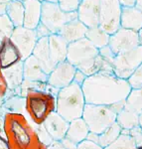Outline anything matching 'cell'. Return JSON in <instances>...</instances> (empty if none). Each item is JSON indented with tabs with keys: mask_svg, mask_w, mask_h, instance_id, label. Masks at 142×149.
Here are the masks:
<instances>
[{
	"mask_svg": "<svg viewBox=\"0 0 142 149\" xmlns=\"http://www.w3.org/2000/svg\"><path fill=\"white\" fill-rule=\"evenodd\" d=\"M109 37L110 35L103 31L100 26L88 28V31L86 33V38L97 49L107 46L109 42Z\"/></svg>",
	"mask_w": 142,
	"mask_h": 149,
	"instance_id": "cell-27",
	"label": "cell"
},
{
	"mask_svg": "<svg viewBox=\"0 0 142 149\" xmlns=\"http://www.w3.org/2000/svg\"><path fill=\"white\" fill-rule=\"evenodd\" d=\"M10 39L15 44L20 52L22 59L25 60L26 58L32 55L38 38L36 35L35 29L26 28L24 26L15 27L11 34Z\"/></svg>",
	"mask_w": 142,
	"mask_h": 149,
	"instance_id": "cell-10",
	"label": "cell"
},
{
	"mask_svg": "<svg viewBox=\"0 0 142 149\" xmlns=\"http://www.w3.org/2000/svg\"><path fill=\"white\" fill-rule=\"evenodd\" d=\"M141 63L142 46L139 45L127 52L115 55L111 62V67L115 76L127 80Z\"/></svg>",
	"mask_w": 142,
	"mask_h": 149,
	"instance_id": "cell-7",
	"label": "cell"
},
{
	"mask_svg": "<svg viewBox=\"0 0 142 149\" xmlns=\"http://www.w3.org/2000/svg\"><path fill=\"white\" fill-rule=\"evenodd\" d=\"M121 9L118 0H100L98 26L107 34H113L120 28Z\"/></svg>",
	"mask_w": 142,
	"mask_h": 149,
	"instance_id": "cell-8",
	"label": "cell"
},
{
	"mask_svg": "<svg viewBox=\"0 0 142 149\" xmlns=\"http://www.w3.org/2000/svg\"><path fill=\"white\" fill-rule=\"evenodd\" d=\"M25 111L35 125H40L56 111V95L47 91H29L25 95Z\"/></svg>",
	"mask_w": 142,
	"mask_h": 149,
	"instance_id": "cell-4",
	"label": "cell"
},
{
	"mask_svg": "<svg viewBox=\"0 0 142 149\" xmlns=\"http://www.w3.org/2000/svg\"><path fill=\"white\" fill-rule=\"evenodd\" d=\"M77 149H103L100 144L86 138L77 144Z\"/></svg>",
	"mask_w": 142,
	"mask_h": 149,
	"instance_id": "cell-35",
	"label": "cell"
},
{
	"mask_svg": "<svg viewBox=\"0 0 142 149\" xmlns=\"http://www.w3.org/2000/svg\"><path fill=\"white\" fill-rule=\"evenodd\" d=\"M86 77H88V76H86V74H84L81 71L77 69L76 73H74V81H74V83H76V84H78V85L81 86L84 81H85V80L86 79Z\"/></svg>",
	"mask_w": 142,
	"mask_h": 149,
	"instance_id": "cell-37",
	"label": "cell"
},
{
	"mask_svg": "<svg viewBox=\"0 0 142 149\" xmlns=\"http://www.w3.org/2000/svg\"><path fill=\"white\" fill-rule=\"evenodd\" d=\"M127 81L131 88H138V86H142V63L133 72V74L127 79Z\"/></svg>",
	"mask_w": 142,
	"mask_h": 149,
	"instance_id": "cell-33",
	"label": "cell"
},
{
	"mask_svg": "<svg viewBox=\"0 0 142 149\" xmlns=\"http://www.w3.org/2000/svg\"><path fill=\"white\" fill-rule=\"evenodd\" d=\"M7 91V86L6 83L3 79V76H2V72H1V68H0V93L2 95H5Z\"/></svg>",
	"mask_w": 142,
	"mask_h": 149,
	"instance_id": "cell-38",
	"label": "cell"
},
{
	"mask_svg": "<svg viewBox=\"0 0 142 149\" xmlns=\"http://www.w3.org/2000/svg\"><path fill=\"white\" fill-rule=\"evenodd\" d=\"M108 46L114 53V55H118L134 49L139 46L138 32L120 27L116 32L110 35Z\"/></svg>",
	"mask_w": 142,
	"mask_h": 149,
	"instance_id": "cell-9",
	"label": "cell"
},
{
	"mask_svg": "<svg viewBox=\"0 0 142 149\" xmlns=\"http://www.w3.org/2000/svg\"><path fill=\"white\" fill-rule=\"evenodd\" d=\"M10 0H0V15L1 14H5L7 4Z\"/></svg>",
	"mask_w": 142,
	"mask_h": 149,
	"instance_id": "cell-41",
	"label": "cell"
},
{
	"mask_svg": "<svg viewBox=\"0 0 142 149\" xmlns=\"http://www.w3.org/2000/svg\"><path fill=\"white\" fill-rule=\"evenodd\" d=\"M122 130L131 136L132 139L134 140V142H135L136 146L142 145V128L140 126L137 125L131 129H122Z\"/></svg>",
	"mask_w": 142,
	"mask_h": 149,
	"instance_id": "cell-34",
	"label": "cell"
},
{
	"mask_svg": "<svg viewBox=\"0 0 142 149\" xmlns=\"http://www.w3.org/2000/svg\"><path fill=\"white\" fill-rule=\"evenodd\" d=\"M81 0H58L57 3L63 11L68 12H77L80 6Z\"/></svg>",
	"mask_w": 142,
	"mask_h": 149,
	"instance_id": "cell-32",
	"label": "cell"
},
{
	"mask_svg": "<svg viewBox=\"0 0 142 149\" xmlns=\"http://www.w3.org/2000/svg\"><path fill=\"white\" fill-rule=\"evenodd\" d=\"M23 61L18 48L10 38H4L0 41V68L6 69L12 65Z\"/></svg>",
	"mask_w": 142,
	"mask_h": 149,
	"instance_id": "cell-14",
	"label": "cell"
},
{
	"mask_svg": "<svg viewBox=\"0 0 142 149\" xmlns=\"http://www.w3.org/2000/svg\"><path fill=\"white\" fill-rule=\"evenodd\" d=\"M76 70V67L65 60L52 69L48 74L47 84L57 90L65 88L73 83Z\"/></svg>",
	"mask_w": 142,
	"mask_h": 149,
	"instance_id": "cell-11",
	"label": "cell"
},
{
	"mask_svg": "<svg viewBox=\"0 0 142 149\" xmlns=\"http://www.w3.org/2000/svg\"><path fill=\"white\" fill-rule=\"evenodd\" d=\"M25 97L15 95L11 90L7 88L3 107L6 112L12 113H25Z\"/></svg>",
	"mask_w": 142,
	"mask_h": 149,
	"instance_id": "cell-24",
	"label": "cell"
},
{
	"mask_svg": "<svg viewBox=\"0 0 142 149\" xmlns=\"http://www.w3.org/2000/svg\"><path fill=\"white\" fill-rule=\"evenodd\" d=\"M100 0H81L77 10L78 19L88 28L95 27L100 24Z\"/></svg>",
	"mask_w": 142,
	"mask_h": 149,
	"instance_id": "cell-12",
	"label": "cell"
},
{
	"mask_svg": "<svg viewBox=\"0 0 142 149\" xmlns=\"http://www.w3.org/2000/svg\"><path fill=\"white\" fill-rule=\"evenodd\" d=\"M121 131H122L121 127L115 121L100 134L93 133V132H88L86 138L90 139L91 141H95L97 144H100L102 148H104L107 145H109L110 143L113 142L115 139L118 137L119 134L121 133Z\"/></svg>",
	"mask_w": 142,
	"mask_h": 149,
	"instance_id": "cell-21",
	"label": "cell"
},
{
	"mask_svg": "<svg viewBox=\"0 0 142 149\" xmlns=\"http://www.w3.org/2000/svg\"><path fill=\"white\" fill-rule=\"evenodd\" d=\"M66 60L86 76H91L98 72L113 73L111 65L100 56L97 48L86 37L69 43Z\"/></svg>",
	"mask_w": 142,
	"mask_h": 149,
	"instance_id": "cell-2",
	"label": "cell"
},
{
	"mask_svg": "<svg viewBox=\"0 0 142 149\" xmlns=\"http://www.w3.org/2000/svg\"><path fill=\"white\" fill-rule=\"evenodd\" d=\"M88 132L90 130H88L86 123L81 117H80V118H76L69 122V127L65 137L71 140L72 142L78 144L86 138Z\"/></svg>",
	"mask_w": 142,
	"mask_h": 149,
	"instance_id": "cell-23",
	"label": "cell"
},
{
	"mask_svg": "<svg viewBox=\"0 0 142 149\" xmlns=\"http://www.w3.org/2000/svg\"><path fill=\"white\" fill-rule=\"evenodd\" d=\"M88 31V27L81 22L78 18L69 21L60 29L59 33L68 43L74 42L86 37V33Z\"/></svg>",
	"mask_w": 142,
	"mask_h": 149,
	"instance_id": "cell-19",
	"label": "cell"
},
{
	"mask_svg": "<svg viewBox=\"0 0 142 149\" xmlns=\"http://www.w3.org/2000/svg\"><path fill=\"white\" fill-rule=\"evenodd\" d=\"M47 149H77V144L64 137L61 140H53L47 145Z\"/></svg>",
	"mask_w": 142,
	"mask_h": 149,
	"instance_id": "cell-31",
	"label": "cell"
},
{
	"mask_svg": "<svg viewBox=\"0 0 142 149\" xmlns=\"http://www.w3.org/2000/svg\"><path fill=\"white\" fill-rule=\"evenodd\" d=\"M14 25L6 14L0 15V41L4 38H10L14 30Z\"/></svg>",
	"mask_w": 142,
	"mask_h": 149,
	"instance_id": "cell-30",
	"label": "cell"
},
{
	"mask_svg": "<svg viewBox=\"0 0 142 149\" xmlns=\"http://www.w3.org/2000/svg\"><path fill=\"white\" fill-rule=\"evenodd\" d=\"M42 124L53 140H61L64 138L69 127V121L56 111L52 112Z\"/></svg>",
	"mask_w": 142,
	"mask_h": 149,
	"instance_id": "cell-13",
	"label": "cell"
},
{
	"mask_svg": "<svg viewBox=\"0 0 142 149\" xmlns=\"http://www.w3.org/2000/svg\"><path fill=\"white\" fill-rule=\"evenodd\" d=\"M43 1H48V2H57L58 0H43Z\"/></svg>",
	"mask_w": 142,
	"mask_h": 149,
	"instance_id": "cell-45",
	"label": "cell"
},
{
	"mask_svg": "<svg viewBox=\"0 0 142 149\" xmlns=\"http://www.w3.org/2000/svg\"><path fill=\"white\" fill-rule=\"evenodd\" d=\"M135 1L136 0H118L120 6L123 7H133L135 6Z\"/></svg>",
	"mask_w": 142,
	"mask_h": 149,
	"instance_id": "cell-39",
	"label": "cell"
},
{
	"mask_svg": "<svg viewBox=\"0 0 142 149\" xmlns=\"http://www.w3.org/2000/svg\"><path fill=\"white\" fill-rule=\"evenodd\" d=\"M86 100L81 86L71 83L60 88L56 95V112L69 122L81 117Z\"/></svg>",
	"mask_w": 142,
	"mask_h": 149,
	"instance_id": "cell-3",
	"label": "cell"
},
{
	"mask_svg": "<svg viewBox=\"0 0 142 149\" xmlns=\"http://www.w3.org/2000/svg\"><path fill=\"white\" fill-rule=\"evenodd\" d=\"M74 18H78L77 12L68 13L63 11L57 2H42L41 23L44 24L52 33H59L60 29L65 24Z\"/></svg>",
	"mask_w": 142,
	"mask_h": 149,
	"instance_id": "cell-6",
	"label": "cell"
},
{
	"mask_svg": "<svg viewBox=\"0 0 142 149\" xmlns=\"http://www.w3.org/2000/svg\"><path fill=\"white\" fill-rule=\"evenodd\" d=\"M5 14L10 19L14 27L23 26L24 21V5L20 0H10L7 4Z\"/></svg>",
	"mask_w": 142,
	"mask_h": 149,
	"instance_id": "cell-26",
	"label": "cell"
},
{
	"mask_svg": "<svg viewBox=\"0 0 142 149\" xmlns=\"http://www.w3.org/2000/svg\"><path fill=\"white\" fill-rule=\"evenodd\" d=\"M136 144L129 134L122 130L115 140L103 149H136Z\"/></svg>",
	"mask_w": 142,
	"mask_h": 149,
	"instance_id": "cell-29",
	"label": "cell"
},
{
	"mask_svg": "<svg viewBox=\"0 0 142 149\" xmlns=\"http://www.w3.org/2000/svg\"><path fill=\"white\" fill-rule=\"evenodd\" d=\"M35 31H36V35H37V38H45V37H49L50 35L53 34L51 31L49 30L46 26L44 25L43 23H39L38 26L35 28Z\"/></svg>",
	"mask_w": 142,
	"mask_h": 149,
	"instance_id": "cell-36",
	"label": "cell"
},
{
	"mask_svg": "<svg viewBox=\"0 0 142 149\" xmlns=\"http://www.w3.org/2000/svg\"><path fill=\"white\" fill-rule=\"evenodd\" d=\"M138 38H139V45L142 46V30L138 31Z\"/></svg>",
	"mask_w": 142,
	"mask_h": 149,
	"instance_id": "cell-43",
	"label": "cell"
},
{
	"mask_svg": "<svg viewBox=\"0 0 142 149\" xmlns=\"http://www.w3.org/2000/svg\"><path fill=\"white\" fill-rule=\"evenodd\" d=\"M24 80L33 81H47L48 74L43 70L42 66L36 58L31 55L23 60Z\"/></svg>",
	"mask_w": 142,
	"mask_h": 149,
	"instance_id": "cell-18",
	"label": "cell"
},
{
	"mask_svg": "<svg viewBox=\"0 0 142 149\" xmlns=\"http://www.w3.org/2000/svg\"><path fill=\"white\" fill-rule=\"evenodd\" d=\"M20 1H23V0H20ZM40 1H43V0H40Z\"/></svg>",
	"mask_w": 142,
	"mask_h": 149,
	"instance_id": "cell-47",
	"label": "cell"
},
{
	"mask_svg": "<svg viewBox=\"0 0 142 149\" xmlns=\"http://www.w3.org/2000/svg\"><path fill=\"white\" fill-rule=\"evenodd\" d=\"M138 125L142 128V113L139 114V122H138Z\"/></svg>",
	"mask_w": 142,
	"mask_h": 149,
	"instance_id": "cell-44",
	"label": "cell"
},
{
	"mask_svg": "<svg viewBox=\"0 0 142 149\" xmlns=\"http://www.w3.org/2000/svg\"><path fill=\"white\" fill-rule=\"evenodd\" d=\"M142 26V12L133 7H123L121 9L120 27L138 32Z\"/></svg>",
	"mask_w": 142,
	"mask_h": 149,
	"instance_id": "cell-20",
	"label": "cell"
},
{
	"mask_svg": "<svg viewBox=\"0 0 142 149\" xmlns=\"http://www.w3.org/2000/svg\"><path fill=\"white\" fill-rule=\"evenodd\" d=\"M136 149H142V145H141V146H137Z\"/></svg>",
	"mask_w": 142,
	"mask_h": 149,
	"instance_id": "cell-46",
	"label": "cell"
},
{
	"mask_svg": "<svg viewBox=\"0 0 142 149\" xmlns=\"http://www.w3.org/2000/svg\"><path fill=\"white\" fill-rule=\"evenodd\" d=\"M1 72L7 88L13 91L15 95H20V86L24 81L23 61L18 62L6 69H2Z\"/></svg>",
	"mask_w": 142,
	"mask_h": 149,
	"instance_id": "cell-15",
	"label": "cell"
},
{
	"mask_svg": "<svg viewBox=\"0 0 142 149\" xmlns=\"http://www.w3.org/2000/svg\"><path fill=\"white\" fill-rule=\"evenodd\" d=\"M0 149H11L5 136L0 134Z\"/></svg>",
	"mask_w": 142,
	"mask_h": 149,
	"instance_id": "cell-40",
	"label": "cell"
},
{
	"mask_svg": "<svg viewBox=\"0 0 142 149\" xmlns=\"http://www.w3.org/2000/svg\"><path fill=\"white\" fill-rule=\"evenodd\" d=\"M32 55L39 61L43 70L49 74L52 69L54 68L50 60V52H49V43H48V37L39 38L36 42L34 50Z\"/></svg>",
	"mask_w": 142,
	"mask_h": 149,
	"instance_id": "cell-22",
	"label": "cell"
},
{
	"mask_svg": "<svg viewBox=\"0 0 142 149\" xmlns=\"http://www.w3.org/2000/svg\"><path fill=\"white\" fill-rule=\"evenodd\" d=\"M24 21L23 26L26 28L35 29L41 22L42 2L40 0H23Z\"/></svg>",
	"mask_w": 142,
	"mask_h": 149,
	"instance_id": "cell-17",
	"label": "cell"
},
{
	"mask_svg": "<svg viewBox=\"0 0 142 149\" xmlns=\"http://www.w3.org/2000/svg\"><path fill=\"white\" fill-rule=\"evenodd\" d=\"M125 105L138 114L142 113V86L131 88L130 93L125 100Z\"/></svg>",
	"mask_w": 142,
	"mask_h": 149,
	"instance_id": "cell-28",
	"label": "cell"
},
{
	"mask_svg": "<svg viewBox=\"0 0 142 149\" xmlns=\"http://www.w3.org/2000/svg\"><path fill=\"white\" fill-rule=\"evenodd\" d=\"M115 121L121 127V129H131L138 125L139 114L124 105L123 109L117 112Z\"/></svg>",
	"mask_w": 142,
	"mask_h": 149,
	"instance_id": "cell-25",
	"label": "cell"
},
{
	"mask_svg": "<svg viewBox=\"0 0 142 149\" xmlns=\"http://www.w3.org/2000/svg\"><path fill=\"white\" fill-rule=\"evenodd\" d=\"M140 30H142V26H141V29H140Z\"/></svg>",
	"mask_w": 142,
	"mask_h": 149,
	"instance_id": "cell-48",
	"label": "cell"
},
{
	"mask_svg": "<svg viewBox=\"0 0 142 149\" xmlns=\"http://www.w3.org/2000/svg\"><path fill=\"white\" fill-rule=\"evenodd\" d=\"M116 114L110 105L86 103L81 118L86 123L90 132L100 134L115 122Z\"/></svg>",
	"mask_w": 142,
	"mask_h": 149,
	"instance_id": "cell-5",
	"label": "cell"
},
{
	"mask_svg": "<svg viewBox=\"0 0 142 149\" xmlns=\"http://www.w3.org/2000/svg\"><path fill=\"white\" fill-rule=\"evenodd\" d=\"M48 43H49L50 60L53 67H55L57 64L66 60L69 43L58 33H53L50 35L48 37Z\"/></svg>",
	"mask_w": 142,
	"mask_h": 149,
	"instance_id": "cell-16",
	"label": "cell"
},
{
	"mask_svg": "<svg viewBox=\"0 0 142 149\" xmlns=\"http://www.w3.org/2000/svg\"><path fill=\"white\" fill-rule=\"evenodd\" d=\"M135 7L142 12V0H136V1H135Z\"/></svg>",
	"mask_w": 142,
	"mask_h": 149,
	"instance_id": "cell-42",
	"label": "cell"
},
{
	"mask_svg": "<svg viewBox=\"0 0 142 149\" xmlns=\"http://www.w3.org/2000/svg\"><path fill=\"white\" fill-rule=\"evenodd\" d=\"M86 103L112 105L126 100L131 91L128 81L113 73L98 72L88 76L81 85Z\"/></svg>",
	"mask_w": 142,
	"mask_h": 149,
	"instance_id": "cell-1",
	"label": "cell"
}]
</instances>
